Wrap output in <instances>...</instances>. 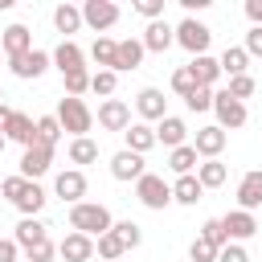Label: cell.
<instances>
[{
	"instance_id": "obj_1",
	"label": "cell",
	"mask_w": 262,
	"mask_h": 262,
	"mask_svg": "<svg viewBox=\"0 0 262 262\" xmlns=\"http://www.w3.org/2000/svg\"><path fill=\"white\" fill-rule=\"evenodd\" d=\"M111 225H115V217H111L106 205H98V201H78V205H70V229H74V233L102 237Z\"/></svg>"
},
{
	"instance_id": "obj_2",
	"label": "cell",
	"mask_w": 262,
	"mask_h": 262,
	"mask_svg": "<svg viewBox=\"0 0 262 262\" xmlns=\"http://www.w3.org/2000/svg\"><path fill=\"white\" fill-rule=\"evenodd\" d=\"M53 115H57L61 131H70L74 139L90 135V127H94V111H90V106H86L82 98H70V94H66L61 102H57V111H53Z\"/></svg>"
},
{
	"instance_id": "obj_3",
	"label": "cell",
	"mask_w": 262,
	"mask_h": 262,
	"mask_svg": "<svg viewBox=\"0 0 262 262\" xmlns=\"http://www.w3.org/2000/svg\"><path fill=\"white\" fill-rule=\"evenodd\" d=\"M172 33H176V45H180V49H188L192 57L209 53V45H213V29H209L205 20H196V16H184Z\"/></svg>"
},
{
	"instance_id": "obj_4",
	"label": "cell",
	"mask_w": 262,
	"mask_h": 262,
	"mask_svg": "<svg viewBox=\"0 0 262 262\" xmlns=\"http://www.w3.org/2000/svg\"><path fill=\"white\" fill-rule=\"evenodd\" d=\"M135 196H139V205L143 209H168L172 205V184L160 176V172H143L139 180H135Z\"/></svg>"
},
{
	"instance_id": "obj_5",
	"label": "cell",
	"mask_w": 262,
	"mask_h": 262,
	"mask_svg": "<svg viewBox=\"0 0 262 262\" xmlns=\"http://www.w3.org/2000/svg\"><path fill=\"white\" fill-rule=\"evenodd\" d=\"M213 115H217V127H221V131H237V127H246V119H250L246 102L229 98L225 90H213Z\"/></svg>"
},
{
	"instance_id": "obj_6",
	"label": "cell",
	"mask_w": 262,
	"mask_h": 262,
	"mask_svg": "<svg viewBox=\"0 0 262 262\" xmlns=\"http://www.w3.org/2000/svg\"><path fill=\"white\" fill-rule=\"evenodd\" d=\"M82 25H90V29L102 37L111 25H119V4H115V0H86V4H82Z\"/></svg>"
},
{
	"instance_id": "obj_7",
	"label": "cell",
	"mask_w": 262,
	"mask_h": 262,
	"mask_svg": "<svg viewBox=\"0 0 262 262\" xmlns=\"http://www.w3.org/2000/svg\"><path fill=\"white\" fill-rule=\"evenodd\" d=\"M49 66H53V57H49L45 49H29V53H20V57H12V61H8V70H12L20 82H33V78H41Z\"/></svg>"
},
{
	"instance_id": "obj_8",
	"label": "cell",
	"mask_w": 262,
	"mask_h": 262,
	"mask_svg": "<svg viewBox=\"0 0 262 262\" xmlns=\"http://www.w3.org/2000/svg\"><path fill=\"white\" fill-rule=\"evenodd\" d=\"M86 172L82 168H66V172H57L53 176V192L61 196V201H70V205H78V201H86Z\"/></svg>"
},
{
	"instance_id": "obj_9",
	"label": "cell",
	"mask_w": 262,
	"mask_h": 262,
	"mask_svg": "<svg viewBox=\"0 0 262 262\" xmlns=\"http://www.w3.org/2000/svg\"><path fill=\"white\" fill-rule=\"evenodd\" d=\"M225 131L217 127V123H209V127H196V139H192V151L201 156V160H221V151H225Z\"/></svg>"
},
{
	"instance_id": "obj_10",
	"label": "cell",
	"mask_w": 262,
	"mask_h": 262,
	"mask_svg": "<svg viewBox=\"0 0 262 262\" xmlns=\"http://www.w3.org/2000/svg\"><path fill=\"white\" fill-rule=\"evenodd\" d=\"M221 229H225L229 242H250V237L258 233V217L246 213V209H229V213L221 217Z\"/></svg>"
},
{
	"instance_id": "obj_11",
	"label": "cell",
	"mask_w": 262,
	"mask_h": 262,
	"mask_svg": "<svg viewBox=\"0 0 262 262\" xmlns=\"http://www.w3.org/2000/svg\"><path fill=\"white\" fill-rule=\"evenodd\" d=\"M139 45H143V53H168V49L176 45V33H172V25H168V20H147V29H143Z\"/></svg>"
},
{
	"instance_id": "obj_12",
	"label": "cell",
	"mask_w": 262,
	"mask_h": 262,
	"mask_svg": "<svg viewBox=\"0 0 262 262\" xmlns=\"http://www.w3.org/2000/svg\"><path fill=\"white\" fill-rule=\"evenodd\" d=\"M135 111H139V119H143V123H160V119L168 115V98H164V90L143 86V90L135 94Z\"/></svg>"
},
{
	"instance_id": "obj_13",
	"label": "cell",
	"mask_w": 262,
	"mask_h": 262,
	"mask_svg": "<svg viewBox=\"0 0 262 262\" xmlns=\"http://www.w3.org/2000/svg\"><path fill=\"white\" fill-rule=\"evenodd\" d=\"M98 127L102 131H127L131 127V106L123 98H102L98 106Z\"/></svg>"
},
{
	"instance_id": "obj_14",
	"label": "cell",
	"mask_w": 262,
	"mask_h": 262,
	"mask_svg": "<svg viewBox=\"0 0 262 262\" xmlns=\"http://www.w3.org/2000/svg\"><path fill=\"white\" fill-rule=\"evenodd\" d=\"M49 168H53V147H41V143L25 147V156H20V176L25 180H41Z\"/></svg>"
},
{
	"instance_id": "obj_15",
	"label": "cell",
	"mask_w": 262,
	"mask_h": 262,
	"mask_svg": "<svg viewBox=\"0 0 262 262\" xmlns=\"http://www.w3.org/2000/svg\"><path fill=\"white\" fill-rule=\"evenodd\" d=\"M57 254H61V262H90V258H94V237L70 229V233L57 242Z\"/></svg>"
},
{
	"instance_id": "obj_16",
	"label": "cell",
	"mask_w": 262,
	"mask_h": 262,
	"mask_svg": "<svg viewBox=\"0 0 262 262\" xmlns=\"http://www.w3.org/2000/svg\"><path fill=\"white\" fill-rule=\"evenodd\" d=\"M29 49H33V33H29L25 25H8V29L0 33V53H4V61L20 57V53H29Z\"/></svg>"
},
{
	"instance_id": "obj_17",
	"label": "cell",
	"mask_w": 262,
	"mask_h": 262,
	"mask_svg": "<svg viewBox=\"0 0 262 262\" xmlns=\"http://www.w3.org/2000/svg\"><path fill=\"white\" fill-rule=\"evenodd\" d=\"M4 139L20 143V147H33V143H37V119H33V115H25V111H12L8 127H4Z\"/></svg>"
},
{
	"instance_id": "obj_18",
	"label": "cell",
	"mask_w": 262,
	"mask_h": 262,
	"mask_svg": "<svg viewBox=\"0 0 262 262\" xmlns=\"http://www.w3.org/2000/svg\"><path fill=\"white\" fill-rule=\"evenodd\" d=\"M151 131H156V143H164L168 151H172V147H180V143L188 139V123H184L180 115H164Z\"/></svg>"
},
{
	"instance_id": "obj_19",
	"label": "cell",
	"mask_w": 262,
	"mask_h": 262,
	"mask_svg": "<svg viewBox=\"0 0 262 262\" xmlns=\"http://www.w3.org/2000/svg\"><path fill=\"white\" fill-rule=\"evenodd\" d=\"M143 172H147V168H143V156H135V151H127V147L111 156V176H115V180H123V184L139 180Z\"/></svg>"
},
{
	"instance_id": "obj_20",
	"label": "cell",
	"mask_w": 262,
	"mask_h": 262,
	"mask_svg": "<svg viewBox=\"0 0 262 262\" xmlns=\"http://www.w3.org/2000/svg\"><path fill=\"white\" fill-rule=\"evenodd\" d=\"M262 205V168H250L242 180H237V209L254 213Z\"/></svg>"
},
{
	"instance_id": "obj_21",
	"label": "cell",
	"mask_w": 262,
	"mask_h": 262,
	"mask_svg": "<svg viewBox=\"0 0 262 262\" xmlns=\"http://www.w3.org/2000/svg\"><path fill=\"white\" fill-rule=\"evenodd\" d=\"M49 57H53V66H57L61 74H70V70H86V49H82L74 37H70V41H61Z\"/></svg>"
},
{
	"instance_id": "obj_22",
	"label": "cell",
	"mask_w": 262,
	"mask_h": 262,
	"mask_svg": "<svg viewBox=\"0 0 262 262\" xmlns=\"http://www.w3.org/2000/svg\"><path fill=\"white\" fill-rule=\"evenodd\" d=\"M139 66H143V45H139V37L119 41V49H115V74H127V70H139Z\"/></svg>"
},
{
	"instance_id": "obj_23",
	"label": "cell",
	"mask_w": 262,
	"mask_h": 262,
	"mask_svg": "<svg viewBox=\"0 0 262 262\" xmlns=\"http://www.w3.org/2000/svg\"><path fill=\"white\" fill-rule=\"evenodd\" d=\"M188 74L196 78V86H209V90L221 82V66H217V57H209V53L192 57V61H188Z\"/></svg>"
},
{
	"instance_id": "obj_24",
	"label": "cell",
	"mask_w": 262,
	"mask_h": 262,
	"mask_svg": "<svg viewBox=\"0 0 262 262\" xmlns=\"http://www.w3.org/2000/svg\"><path fill=\"white\" fill-rule=\"evenodd\" d=\"M123 143H127V151H135V156H147V151L156 147V131H151L147 123H131V127L123 131Z\"/></svg>"
},
{
	"instance_id": "obj_25",
	"label": "cell",
	"mask_w": 262,
	"mask_h": 262,
	"mask_svg": "<svg viewBox=\"0 0 262 262\" xmlns=\"http://www.w3.org/2000/svg\"><path fill=\"white\" fill-rule=\"evenodd\" d=\"M45 201H49V196H45V188H41L37 180H29V184L20 188V196H16L12 205L20 209V217H37V213L45 209Z\"/></svg>"
},
{
	"instance_id": "obj_26",
	"label": "cell",
	"mask_w": 262,
	"mask_h": 262,
	"mask_svg": "<svg viewBox=\"0 0 262 262\" xmlns=\"http://www.w3.org/2000/svg\"><path fill=\"white\" fill-rule=\"evenodd\" d=\"M217 66H221L225 78H242V74L250 70V53H246L242 45H225V53L217 57Z\"/></svg>"
},
{
	"instance_id": "obj_27",
	"label": "cell",
	"mask_w": 262,
	"mask_h": 262,
	"mask_svg": "<svg viewBox=\"0 0 262 262\" xmlns=\"http://www.w3.org/2000/svg\"><path fill=\"white\" fill-rule=\"evenodd\" d=\"M41 237H49V229H45V221H41V217H20V221H16L12 242H16L20 250H29V246H33V242H41Z\"/></svg>"
},
{
	"instance_id": "obj_28",
	"label": "cell",
	"mask_w": 262,
	"mask_h": 262,
	"mask_svg": "<svg viewBox=\"0 0 262 262\" xmlns=\"http://www.w3.org/2000/svg\"><path fill=\"white\" fill-rule=\"evenodd\" d=\"M196 164H201V156L192 151V143H180V147H172V151H168V168H172L176 176H192V172H196Z\"/></svg>"
},
{
	"instance_id": "obj_29",
	"label": "cell",
	"mask_w": 262,
	"mask_h": 262,
	"mask_svg": "<svg viewBox=\"0 0 262 262\" xmlns=\"http://www.w3.org/2000/svg\"><path fill=\"white\" fill-rule=\"evenodd\" d=\"M196 180H201V188H221L225 180H229V168L221 164V160H201L196 164V172H192Z\"/></svg>"
},
{
	"instance_id": "obj_30",
	"label": "cell",
	"mask_w": 262,
	"mask_h": 262,
	"mask_svg": "<svg viewBox=\"0 0 262 262\" xmlns=\"http://www.w3.org/2000/svg\"><path fill=\"white\" fill-rule=\"evenodd\" d=\"M53 29L66 33V41H70V33L82 29V8H78V4H57V8H53Z\"/></svg>"
},
{
	"instance_id": "obj_31",
	"label": "cell",
	"mask_w": 262,
	"mask_h": 262,
	"mask_svg": "<svg viewBox=\"0 0 262 262\" xmlns=\"http://www.w3.org/2000/svg\"><path fill=\"white\" fill-rule=\"evenodd\" d=\"M201 196H205V188H201L196 176H176V184H172V201L176 205H196Z\"/></svg>"
},
{
	"instance_id": "obj_32",
	"label": "cell",
	"mask_w": 262,
	"mask_h": 262,
	"mask_svg": "<svg viewBox=\"0 0 262 262\" xmlns=\"http://www.w3.org/2000/svg\"><path fill=\"white\" fill-rule=\"evenodd\" d=\"M115 49H119V41H111V37H94V45H90V61H94L98 70H115Z\"/></svg>"
},
{
	"instance_id": "obj_33",
	"label": "cell",
	"mask_w": 262,
	"mask_h": 262,
	"mask_svg": "<svg viewBox=\"0 0 262 262\" xmlns=\"http://www.w3.org/2000/svg\"><path fill=\"white\" fill-rule=\"evenodd\" d=\"M98 160V143L90 139V135H82V139H70V164H94Z\"/></svg>"
},
{
	"instance_id": "obj_34",
	"label": "cell",
	"mask_w": 262,
	"mask_h": 262,
	"mask_svg": "<svg viewBox=\"0 0 262 262\" xmlns=\"http://www.w3.org/2000/svg\"><path fill=\"white\" fill-rule=\"evenodd\" d=\"M94 254H98L102 262H119V258H123L127 250H123V242L115 237V229H106L102 237H94Z\"/></svg>"
},
{
	"instance_id": "obj_35",
	"label": "cell",
	"mask_w": 262,
	"mask_h": 262,
	"mask_svg": "<svg viewBox=\"0 0 262 262\" xmlns=\"http://www.w3.org/2000/svg\"><path fill=\"white\" fill-rule=\"evenodd\" d=\"M57 139H61L57 115H41V119H37V143H41V147H57Z\"/></svg>"
},
{
	"instance_id": "obj_36",
	"label": "cell",
	"mask_w": 262,
	"mask_h": 262,
	"mask_svg": "<svg viewBox=\"0 0 262 262\" xmlns=\"http://www.w3.org/2000/svg\"><path fill=\"white\" fill-rule=\"evenodd\" d=\"M90 90L102 94V98H115V90H119V74H115V70H94V74H90Z\"/></svg>"
},
{
	"instance_id": "obj_37",
	"label": "cell",
	"mask_w": 262,
	"mask_h": 262,
	"mask_svg": "<svg viewBox=\"0 0 262 262\" xmlns=\"http://www.w3.org/2000/svg\"><path fill=\"white\" fill-rule=\"evenodd\" d=\"M61 86H66L70 98H82V94L90 90V70H70V74H61Z\"/></svg>"
},
{
	"instance_id": "obj_38",
	"label": "cell",
	"mask_w": 262,
	"mask_h": 262,
	"mask_svg": "<svg viewBox=\"0 0 262 262\" xmlns=\"http://www.w3.org/2000/svg\"><path fill=\"white\" fill-rule=\"evenodd\" d=\"M111 229H115V237L123 242V250H135V246L143 242V229H139L135 221H115Z\"/></svg>"
},
{
	"instance_id": "obj_39",
	"label": "cell",
	"mask_w": 262,
	"mask_h": 262,
	"mask_svg": "<svg viewBox=\"0 0 262 262\" xmlns=\"http://www.w3.org/2000/svg\"><path fill=\"white\" fill-rule=\"evenodd\" d=\"M254 90H258V82H254L250 74H242V78H229V86H225V94H229V98H237V102H246Z\"/></svg>"
},
{
	"instance_id": "obj_40",
	"label": "cell",
	"mask_w": 262,
	"mask_h": 262,
	"mask_svg": "<svg viewBox=\"0 0 262 262\" xmlns=\"http://www.w3.org/2000/svg\"><path fill=\"white\" fill-rule=\"evenodd\" d=\"M196 237H201V242H209V246H217V250L229 242V237H225V229H221V217H209V221L201 225V233H196Z\"/></svg>"
},
{
	"instance_id": "obj_41",
	"label": "cell",
	"mask_w": 262,
	"mask_h": 262,
	"mask_svg": "<svg viewBox=\"0 0 262 262\" xmlns=\"http://www.w3.org/2000/svg\"><path fill=\"white\" fill-rule=\"evenodd\" d=\"M53 254H57V242L41 237V242H33V246L25 250V262H53Z\"/></svg>"
},
{
	"instance_id": "obj_42",
	"label": "cell",
	"mask_w": 262,
	"mask_h": 262,
	"mask_svg": "<svg viewBox=\"0 0 262 262\" xmlns=\"http://www.w3.org/2000/svg\"><path fill=\"white\" fill-rule=\"evenodd\" d=\"M184 106H188V111H196V115L213 111V90H209V86H196V90L184 98Z\"/></svg>"
},
{
	"instance_id": "obj_43",
	"label": "cell",
	"mask_w": 262,
	"mask_h": 262,
	"mask_svg": "<svg viewBox=\"0 0 262 262\" xmlns=\"http://www.w3.org/2000/svg\"><path fill=\"white\" fill-rule=\"evenodd\" d=\"M172 90H176V94H180V98H188V94H192V90H196V78H192V74H188V66H180V70H176V74H172Z\"/></svg>"
},
{
	"instance_id": "obj_44",
	"label": "cell",
	"mask_w": 262,
	"mask_h": 262,
	"mask_svg": "<svg viewBox=\"0 0 262 262\" xmlns=\"http://www.w3.org/2000/svg\"><path fill=\"white\" fill-rule=\"evenodd\" d=\"M131 8H135L143 20H164V0H135Z\"/></svg>"
},
{
	"instance_id": "obj_45",
	"label": "cell",
	"mask_w": 262,
	"mask_h": 262,
	"mask_svg": "<svg viewBox=\"0 0 262 262\" xmlns=\"http://www.w3.org/2000/svg\"><path fill=\"white\" fill-rule=\"evenodd\" d=\"M188 258H192V262H217V246H209V242L192 237V246H188Z\"/></svg>"
},
{
	"instance_id": "obj_46",
	"label": "cell",
	"mask_w": 262,
	"mask_h": 262,
	"mask_svg": "<svg viewBox=\"0 0 262 262\" xmlns=\"http://www.w3.org/2000/svg\"><path fill=\"white\" fill-rule=\"evenodd\" d=\"M217 262H250V254H246L242 242H225V246L217 250Z\"/></svg>"
},
{
	"instance_id": "obj_47",
	"label": "cell",
	"mask_w": 262,
	"mask_h": 262,
	"mask_svg": "<svg viewBox=\"0 0 262 262\" xmlns=\"http://www.w3.org/2000/svg\"><path fill=\"white\" fill-rule=\"evenodd\" d=\"M25 184H29V180H25L20 172H16V176H4V180H0V196H8V201H16Z\"/></svg>"
},
{
	"instance_id": "obj_48",
	"label": "cell",
	"mask_w": 262,
	"mask_h": 262,
	"mask_svg": "<svg viewBox=\"0 0 262 262\" xmlns=\"http://www.w3.org/2000/svg\"><path fill=\"white\" fill-rule=\"evenodd\" d=\"M250 57H262V25H250V33H246V45H242Z\"/></svg>"
},
{
	"instance_id": "obj_49",
	"label": "cell",
	"mask_w": 262,
	"mask_h": 262,
	"mask_svg": "<svg viewBox=\"0 0 262 262\" xmlns=\"http://www.w3.org/2000/svg\"><path fill=\"white\" fill-rule=\"evenodd\" d=\"M0 262H20V246L12 237H0Z\"/></svg>"
},
{
	"instance_id": "obj_50",
	"label": "cell",
	"mask_w": 262,
	"mask_h": 262,
	"mask_svg": "<svg viewBox=\"0 0 262 262\" xmlns=\"http://www.w3.org/2000/svg\"><path fill=\"white\" fill-rule=\"evenodd\" d=\"M246 16L250 25H262V0H246Z\"/></svg>"
},
{
	"instance_id": "obj_51",
	"label": "cell",
	"mask_w": 262,
	"mask_h": 262,
	"mask_svg": "<svg viewBox=\"0 0 262 262\" xmlns=\"http://www.w3.org/2000/svg\"><path fill=\"white\" fill-rule=\"evenodd\" d=\"M180 8L192 16V12H201V8H209V0H180Z\"/></svg>"
},
{
	"instance_id": "obj_52",
	"label": "cell",
	"mask_w": 262,
	"mask_h": 262,
	"mask_svg": "<svg viewBox=\"0 0 262 262\" xmlns=\"http://www.w3.org/2000/svg\"><path fill=\"white\" fill-rule=\"evenodd\" d=\"M8 119H12V106H8V102H0V135H4V127H8Z\"/></svg>"
},
{
	"instance_id": "obj_53",
	"label": "cell",
	"mask_w": 262,
	"mask_h": 262,
	"mask_svg": "<svg viewBox=\"0 0 262 262\" xmlns=\"http://www.w3.org/2000/svg\"><path fill=\"white\" fill-rule=\"evenodd\" d=\"M4 143H8V139H4V135H0V151H4Z\"/></svg>"
},
{
	"instance_id": "obj_54",
	"label": "cell",
	"mask_w": 262,
	"mask_h": 262,
	"mask_svg": "<svg viewBox=\"0 0 262 262\" xmlns=\"http://www.w3.org/2000/svg\"><path fill=\"white\" fill-rule=\"evenodd\" d=\"M0 61H4V53H0Z\"/></svg>"
}]
</instances>
